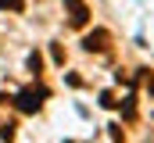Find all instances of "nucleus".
<instances>
[{
	"instance_id": "nucleus-1",
	"label": "nucleus",
	"mask_w": 154,
	"mask_h": 143,
	"mask_svg": "<svg viewBox=\"0 0 154 143\" xmlns=\"http://www.w3.org/2000/svg\"><path fill=\"white\" fill-rule=\"evenodd\" d=\"M111 47V32L108 29H93V32H86L82 39V50H90V54H104Z\"/></svg>"
},
{
	"instance_id": "nucleus-2",
	"label": "nucleus",
	"mask_w": 154,
	"mask_h": 143,
	"mask_svg": "<svg viewBox=\"0 0 154 143\" xmlns=\"http://www.w3.org/2000/svg\"><path fill=\"white\" fill-rule=\"evenodd\" d=\"M65 7L72 11V14H68V22H72L75 29H82V25L90 22V7H86L82 0H65Z\"/></svg>"
},
{
	"instance_id": "nucleus-3",
	"label": "nucleus",
	"mask_w": 154,
	"mask_h": 143,
	"mask_svg": "<svg viewBox=\"0 0 154 143\" xmlns=\"http://www.w3.org/2000/svg\"><path fill=\"white\" fill-rule=\"evenodd\" d=\"M39 97H47V90H39V93H18L14 107L25 111V114H32V111H39Z\"/></svg>"
},
{
	"instance_id": "nucleus-4",
	"label": "nucleus",
	"mask_w": 154,
	"mask_h": 143,
	"mask_svg": "<svg viewBox=\"0 0 154 143\" xmlns=\"http://www.w3.org/2000/svg\"><path fill=\"white\" fill-rule=\"evenodd\" d=\"M29 72H32V75H39V72H43V57H39V50H32V54H29Z\"/></svg>"
},
{
	"instance_id": "nucleus-5",
	"label": "nucleus",
	"mask_w": 154,
	"mask_h": 143,
	"mask_svg": "<svg viewBox=\"0 0 154 143\" xmlns=\"http://www.w3.org/2000/svg\"><path fill=\"white\" fill-rule=\"evenodd\" d=\"M0 140H4V143H14V122H4V125H0Z\"/></svg>"
},
{
	"instance_id": "nucleus-6",
	"label": "nucleus",
	"mask_w": 154,
	"mask_h": 143,
	"mask_svg": "<svg viewBox=\"0 0 154 143\" xmlns=\"http://www.w3.org/2000/svg\"><path fill=\"white\" fill-rule=\"evenodd\" d=\"M50 57H54V65H65V50H61V47H57V43H54V47H50Z\"/></svg>"
},
{
	"instance_id": "nucleus-7",
	"label": "nucleus",
	"mask_w": 154,
	"mask_h": 143,
	"mask_svg": "<svg viewBox=\"0 0 154 143\" xmlns=\"http://www.w3.org/2000/svg\"><path fill=\"white\" fill-rule=\"evenodd\" d=\"M0 7H4V11H22L25 4H22V0H0Z\"/></svg>"
},
{
	"instance_id": "nucleus-8",
	"label": "nucleus",
	"mask_w": 154,
	"mask_h": 143,
	"mask_svg": "<svg viewBox=\"0 0 154 143\" xmlns=\"http://www.w3.org/2000/svg\"><path fill=\"white\" fill-rule=\"evenodd\" d=\"M115 104H118V100L111 97V93H100V107H115Z\"/></svg>"
},
{
	"instance_id": "nucleus-9",
	"label": "nucleus",
	"mask_w": 154,
	"mask_h": 143,
	"mask_svg": "<svg viewBox=\"0 0 154 143\" xmlns=\"http://www.w3.org/2000/svg\"><path fill=\"white\" fill-rule=\"evenodd\" d=\"M111 140H115V143L125 140V129H122V125H111Z\"/></svg>"
}]
</instances>
